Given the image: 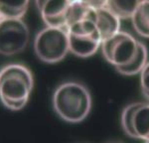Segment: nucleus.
<instances>
[{
    "instance_id": "obj_1",
    "label": "nucleus",
    "mask_w": 149,
    "mask_h": 143,
    "mask_svg": "<svg viewBox=\"0 0 149 143\" xmlns=\"http://www.w3.org/2000/svg\"><path fill=\"white\" fill-rule=\"evenodd\" d=\"M52 104L54 111L62 120L69 123H80L88 117L92 110V94L84 83L67 81L55 89Z\"/></svg>"
},
{
    "instance_id": "obj_2",
    "label": "nucleus",
    "mask_w": 149,
    "mask_h": 143,
    "mask_svg": "<svg viewBox=\"0 0 149 143\" xmlns=\"http://www.w3.org/2000/svg\"><path fill=\"white\" fill-rule=\"evenodd\" d=\"M34 87V77L30 69L12 63L0 69V101L12 111L23 109Z\"/></svg>"
},
{
    "instance_id": "obj_3",
    "label": "nucleus",
    "mask_w": 149,
    "mask_h": 143,
    "mask_svg": "<svg viewBox=\"0 0 149 143\" xmlns=\"http://www.w3.org/2000/svg\"><path fill=\"white\" fill-rule=\"evenodd\" d=\"M70 53L79 58L93 56L102 46V40L95 26V8L85 16L69 22L66 26Z\"/></svg>"
},
{
    "instance_id": "obj_4",
    "label": "nucleus",
    "mask_w": 149,
    "mask_h": 143,
    "mask_svg": "<svg viewBox=\"0 0 149 143\" xmlns=\"http://www.w3.org/2000/svg\"><path fill=\"white\" fill-rule=\"evenodd\" d=\"M33 48L37 58L43 63H60L70 53L67 29L46 26L35 36Z\"/></svg>"
},
{
    "instance_id": "obj_5",
    "label": "nucleus",
    "mask_w": 149,
    "mask_h": 143,
    "mask_svg": "<svg viewBox=\"0 0 149 143\" xmlns=\"http://www.w3.org/2000/svg\"><path fill=\"white\" fill-rule=\"evenodd\" d=\"M139 43L140 41L131 34L120 30L102 41L100 50L105 61L117 72L133 61L137 54Z\"/></svg>"
},
{
    "instance_id": "obj_6",
    "label": "nucleus",
    "mask_w": 149,
    "mask_h": 143,
    "mask_svg": "<svg viewBox=\"0 0 149 143\" xmlns=\"http://www.w3.org/2000/svg\"><path fill=\"white\" fill-rule=\"evenodd\" d=\"M30 41V30L22 18L0 19V55L5 57L22 53Z\"/></svg>"
},
{
    "instance_id": "obj_7",
    "label": "nucleus",
    "mask_w": 149,
    "mask_h": 143,
    "mask_svg": "<svg viewBox=\"0 0 149 143\" xmlns=\"http://www.w3.org/2000/svg\"><path fill=\"white\" fill-rule=\"evenodd\" d=\"M120 124L127 136L143 141L149 140V102L127 104L121 111Z\"/></svg>"
},
{
    "instance_id": "obj_8",
    "label": "nucleus",
    "mask_w": 149,
    "mask_h": 143,
    "mask_svg": "<svg viewBox=\"0 0 149 143\" xmlns=\"http://www.w3.org/2000/svg\"><path fill=\"white\" fill-rule=\"evenodd\" d=\"M72 0H35V5L46 26L66 28Z\"/></svg>"
},
{
    "instance_id": "obj_9",
    "label": "nucleus",
    "mask_w": 149,
    "mask_h": 143,
    "mask_svg": "<svg viewBox=\"0 0 149 143\" xmlns=\"http://www.w3.org/2000/svg\"><path fill=\"white\" fill-rule=\"evenodd\" d=\"M120 20L107 6L95 8V26L102 41L120 31Z\"/></svg>"
},
{
    "instance_id": "obj_10",
    "label": "nucleus",
    "mask_w": 149,
    "mask_h": 143,
    "mask_svg": "<svg viewBox=\"0 0 149 143\" xmlns=\"http://www.w3.org/2000/svg\"><path fill=\"white\" fill-rule=\"evenodd\" d=\"M130 19L135 32L143 38H149V0H144Z\"/></svg>"
},
{
    "instance_id": "obj_11",
    "label": "nucleus",
    "mask_w": 149,
    "mask_h": 143,
    "mask_svg": "<svg viewBox=\"0 0 149 143\" xmlns=\"http://www.w3.org/2000/svg\"><path fill=\"white\" fill-rule=\"evenodd\" d=\"M29 4L30 0H0V17L23 18Z\"/></svg>"
},
{
    "instance_id": "obj_12",
    "label": "nucleus",
    "mask_w": 149,
    "mask_h": 143,
    "mask_svg": "<svg viewBox=\"0 0 149 143\" xmlns=\"http://www.w3.org/2000/svg\"><path fill=\"white\" fill-rule=\"evenodd\" d=\"M144 0H107L105 6L120 19L131 18L136 8Z\"/></svg>"
},
{
    "instance_id": "obj_13",
    "label": "nucleus",
    "mask_w": 149,
    "mask_h": 143,
    "mask_svg": "<svg viewBox=\"0 0 149 143\" xmlns=\"http://www.w3.org/2000/svg\"><path fill=\"white\" fill-rule=\"evenodd\" d=\"M147 62H148V50L145 45L142 42H140L139 43L137 54H136L134 60L128 66L124 67V68L117 71V73L123 76H127V77L138 75L143 70V68L147 64Z\"/></svg>"
},
{
    "instance_id": "obj_14",
    "label": "nucleus",
    "mask_w": 149,
    "mask_h": 143,
    "mask_svg": "<svg viewBox=\"0 0 149 143\" xmlns=\"http://www.w3.org/2000/svg\"><path fill=\"white\" fill-rule=\"evenodd\" d=\"M140 87L145 99L149 101V61L140 72Z\"/></svg>"
},
{
    "instance_id": "obj_15",
    "label": "nucleus",
    "mask_w": 149,
    "mask_h": 143,
    "mask_svg": "<svg viewBox=\"0 0 149 143\" xmlns=\"http://www.w3.org/2000/svg\"><path fill=\"white\" fill-rule=\"evenodd\" d=\"M80 1L84 2L85 4L93 7V8H100V7L105 6L107 0H80Z\"/></svg>"
},
{
    "instance_id": "obj_16",
    "label": "nucleus",
    "mask_w": 149,
    "mask_h": 143,
    "mask_svg": "<svg viewBox=\"0 0 149 143\" xmlns=\"http://www.w3.org/2000/svg\"><path fill=\"white\" fill-rule=\"evenodd\" d=\"M144 143H149V140H147V141H144Z\"/></svg>"
},
{
    "instance_id": "obj_17",
    "label": "nucleus",
    "mask_w": 149,
    "mask_h": 143,
    "mask_svg": "<svg viewBox=\"0 0 149 143\" xmlns=\"http://www.w3.org/2000/svg\"><path fill=\"white\" fill-rule=\"evenodd\" d=\"M0 19H1V17H0Z\"/></svg>"
}]
</instances>
